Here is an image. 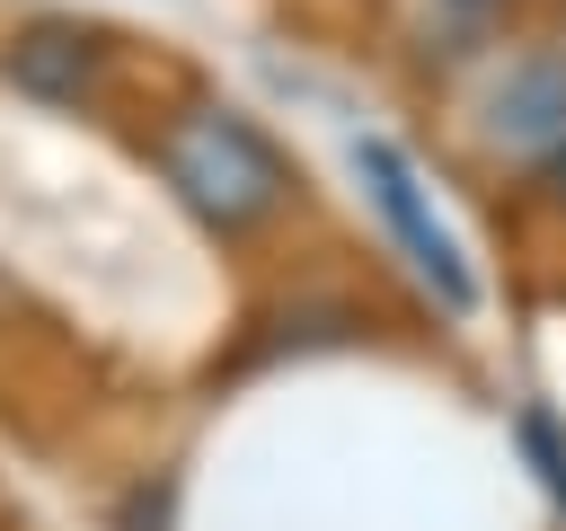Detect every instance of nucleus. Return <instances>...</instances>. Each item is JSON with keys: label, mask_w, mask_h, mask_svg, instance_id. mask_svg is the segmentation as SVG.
Wrapping results in <instances>:
<instances>
[{"label": "nucleus", "mask_w": 566, "mask_h": 531, "mask_svg": "<svg viewBox=\"0 0 566 531\" xmlns=\"http://www.w3.org/2000/svg\"><path fill=\"white\" fill-rule=\"evenodd\" d=\"M9 80L44 106H80L106 80V35L80 18H35L27 35H9Z\"/></svg>", "instance_id": "nucleus-4"}, {"label": "nucleus", "mask_w": 566, "mask_h": 531, "mask_svg": "<svg viewBox=\"0 0 566 531\" xmlns=\"http://www.w3.org/2000/svg\"><path fill=\"white\" fill-rule=\"evenodd\" d=\"M442 9H460V18H486V9H504V0H442Z\"/></svg>", "instance_id": "nucleus-6"}, {"label": "nucleus", "mask_w": 566, "mask_h": 531, "mask_svg": "<svg viewBox=\"0 0 566 531\" xmlns=\"http://www.w3.org/2000/svg\"><path fill=\"white\" fill-rule=\"evenodd\" d=\"M531 186H539V204H548V212H566V142L531 159Z\"/></svg>", "instance_id": "nucleus-5"}, {"label": "nucleus", "mask_w": 566, "mask_h": 531, "mask_svg": "<svg viewBox=\"0 0 566 531\" xmlns=\"http://www.w3.org/2000/svg\"><path fill=\"white\" fill-rule=\"evenodd\" d=\"M478 133L513 159H539L566 142V44H531L495 71L486 106H478Z\"/></svg>", "instance_id": "nucleus-3"}, {"label": "nucleus", "mask_w": 566, "mask_h": 531, "mask_svg": "<svg viewBox=\"0 0 566 531\" xmlns=\"http://www.w3.org/2000/svg\"><path fill=\"white\" fill-rule=\"evenodd\" d=\"M354 177H363V195L380 204V221H389V239H398V257L433 283V301L451 310V319H469L478 310V274H469V257H460V239L442 230V212H433V195H424V177H416V159L398 150V142H380V133H363L354 142Z\"/></svg>", "instance_id": "nucleus-2"}, {"label": "nucleus", "mask_w": 566, "mask_h": 531, "mask_svg": "<svg viewBox=\"0 0 566 531\" xmlns=\"http://www.w3.org/2000/svg\"><path fill=\"white\" fill-rule=\"evenodd\" d=\"M150 150H159L168 195H177L203 230H221V239H239V230H256V221H274V212L292 204V168H283V150H274L239 106L195 97V106H177V115L159 124Z\"/></svg>", "instance_id": "nucleus-1"}]
</instances>
